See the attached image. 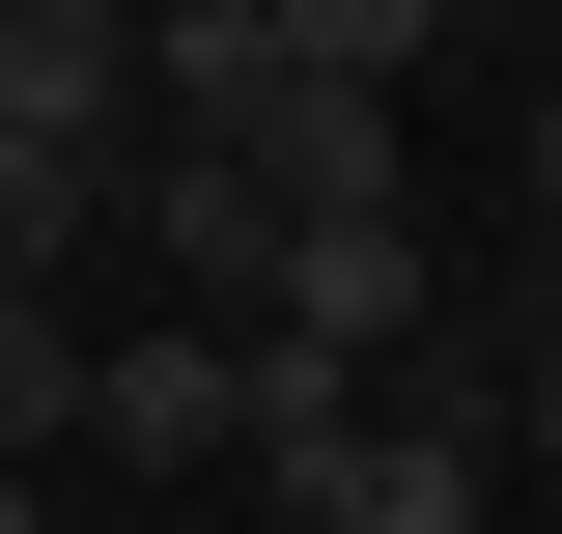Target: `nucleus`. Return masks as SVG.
I'll return each instance as SVG.
<instances>
[{
  "label": "nucleus",
  "mask_w": 562,
  "mask_h": 534,
  "mask_svg": "<svg viewBox=\"0 0 562 534\" xmlns=\"http://www.w3.org/2000/svg\"><path fill=\"white\" fill-rule=\"evenodd\" d=\"M254 337H310V366H366V394H394L422 337H450V281H422V225H281Z\"/></svg>",
  "instance_id": "1"
},
{
  "label": "nucleus",
  "mask_w": 562,
  "mask_h": 534,
  "mask_svg": "<svg viewBox=\"0 0 562 534\" xmlns=\"http://www.w3.org/2000/svg\"><path fill=\"white\" fill-rule=\"evenodd\" d=\"M113 225L198 281L225 337H254V281H281V198H254V169H198V141H113Z\"/></svg>",
  "instance_id": "2"
},
{
  "label": "nucleus",
  "mask_w": 562,
  "mask_h": 534,
  "mask_svg": "<svg viewBox=\"0 0 562 534\" xmlns=\"http://www.w3.org/2000/svg\"><path fill=\"white\" fill-rule=\"evenodd\" d=\"M225 310H169V337H85V450H225Z\"/></svg>",
  "instance_id": "3"
},
{
  "label": "nucleus",
  "mask_w": 562,
  "mask_h": 534,
  "mask_svg": "<svg viewBox=\"0 0 562 534\" xmlns=\"http://www.w3.org/2000/svg\"><path fill=\"white\" fill-rule=\"evenodd\" d=\"M57 422H85V310H57V281H0V478L57 450Z\"/></svg>",
  "instance_id": "4"
},
{
  "label": "nucleus",
  "mask_w": 562,
  "mask_h": 534,
  "mask_svg": "<svg viewBox=\"0 0 562 534\" xmlns=\"http://www.w3.org/2000/svg\"><path fill=\"white\" fill-rule=\"evenodd\" d=\"M254 29H281L310 85H422V29H450V0H254Z\"/></svg>",
  "instance_id": "5"
},
{
  "label": "nucleus",
  "mask_w": 562,
  "mask_h": 534,
  "mask_svg": "<svg viewBox=\"0 0 562 534\" xmlns=\"http://www.w3.org/2000/svg\"><path fill=\"white\" fill-rule=\"evenodd\" d=\"M85 225H113V169H57V141H0V281H57Z\"/></svg>",
  "instance_id": "6"
},
{
  "label": "nucleus",
  "mask_w": 562,
  "mask_h": 534,
  "mask_svg": "<svg viewBox=\"0 0 562 534\" xmlns=\"http://www.w3.org/2000/svg\"><path fill=\"white\" fill-rule=\"evenodd\" d=\"M506 422H535V450H562V337H535V394H506Z\"/></svg>",
  "instance_id": "7"
},
{
  "label": "nucleus",
  "mask_w": 562,
  "mask_h": 534,
  "mask_svg": "<svg viewBox=\"0 0 562 534\" xmlns=\"http://www.w3.org/2000/svg\"><path fill=\"white\" fill-rule=\"evenodd\" d=\"M535 225H562V85H535Z\"/></svg>",
  "instance_id": "8"
},
{
  "label": "nucleus",
  "mask_w": 562,
  "mask_h": 534,
  "mask_svg": "<svg viewBox=\"0 0 562 534\" xmlns=\"http://www.w3.org/2000/svg\"><path fill=\"white\" fill-rule=\"evenodd\" d=\"M0 534H29V478H0Z\"/></svg>",
  "instance_id": "9"
}]
</instances>
